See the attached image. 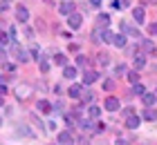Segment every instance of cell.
Instances as JSON below:
<instances>
[{
	"mask_svg": "<svg viewBox=\"0 0 157 145\" xmlns=\"http://www.w3.org/2000/svg\"><path fill=\"white\" fill-rule=\"evenodd\" d=\"M59 11L63 13V16H72L74 13V2H70V0H65L61 7H59Z\"/></svg>",
	"mask_w": 157,
	"mask_h": 145,
	"instance_id": "7a4b0ae2",
	"label": "cell"
},
{
	"mask_svg": "<svg viewBox=\"0 0 157 145\" xmlns=\"http://www.w3.org/2000/svg\"><path fill=\"white\" fill-rule=\"evenodd\" d=\"M117 145H128V141H126V139H119V141H117Z\"/></svg>",
	"mask_w": 157,
	"mask_h": 145,
	"instance_id": "ab89813d",
	"label": "cell"
},
{
	"mask_svg": "<svg viewBox=\"0 0 157 145\" xmlns=\"http://www.w3.org/2000/svg\"><path fill=\"white\" fill-rule=\"evenodd\" d=\"M11 52H13V56H16V58H18L20 63H27V60H29V54H27L25 49H20V47L16 45V42H13V45H11Z\"/></svg>",
	"mask_w": 157,
	"mask_h": 145,
	"instance_id": "6da1fadb",
	"label": "cell"
},
{
	"mask_svg": "<svg viewBox=\"0 0 157 145\" xmlns=\"http://www.w3.org/2000/svg\"><path fill=\"white\" fill-rule=\"evenodd\" d=\"M0 107H2V100H0Z\"/></svg>",
	"mask_w": 157,
	"mask_h": 145,
	"instance_id": "7bdbcfd3",
	"label": "cell"
},
{
	"mask_svg": "<svg viewBox=\"0 0 157 145\" xmlns=\"http://www.w3.org/2000/svg\"><path fill=\"white\" fill-rule=\"evenodd\" d=\"M141 45H144V49H146L148 54H153V52H155V45H153L151 40H144V42H141Z\"/></svg>",
	"mask_w": 157,
	"mask_h": 145,
	"instance_id": "d4e9b609",
	"label": "cell"
},
{
	"mask_svg": "<svg viewBox=\"0 0 157 145\" xmlns=\"http://www.w3.org/2000/svg\"><path fill=\"white\" fill-rule=\"evenodd\" d=\"M110 5H112V9H121V0H112Z\"/></svg>",
	"mask_w": 157,
	"mask_h": 145,
	"instance_id": "d6a6232c",
	"label": "cell"
},
{
	"mask_svg": "<svg viewBox=\"0 0 157 145\" xmlns=\"http://www.w3.org/2000/svg\"><path fill=\"white\" fill-rule=\"evenodd\" d=\"M112 45H117V47H126V36H124V34H117V36H115V40H112Z\"/></svg>",
	"mask_w": 157,
	"mask_h": 145,
	"instance_id": "e0dca14e",
	"label": "cell"
},
{
	"mask_svg": "<svg viewBox=\"0 0 157 145\" xmlns=\"http://www.w3.org/2000/svg\"><path fill=\"white\" fill-rule=\"evenodd\" d=\"M38 112L40 114H49L52 112V105H49L47 100H38Z\"/></svg>",
	"mask_w": 157,
	"mask_h": 145,
	"instance_id": "7c38bea8",
	"label": "cell"
},
{
	"mask_svg": "<svg viewBox=\"0 0 157 145\" xmlns=\"http://www.w3.org/2000/svg\"><path fill=\"white\" fill-rule=\"evenodd\" d=\"M108 23H110V16H108V13H101V16L97 18V25H99V27H103V29L108 27Z\"/></svg>",
	"mask_w": 157,
	"mask_h": 145,
	"instance_id": "4fadbf2b",
	"label": "cell"
},
{
	"mask_svg": "<svg viewBox=\"0 0 157 145\" xmlns=\"http://www.w3.org/2000/svg\"><path fill=\"white\" fill-rule=\"evenodd\" d=\"M5 94H7V87H5L2 83H0V96H5Z\"/></svg>",
	"mask_w": 157,
	"mask_h": 145,
	"instance_id": "74e56055",
	"label": "cell"
},
{
	"mask_svg": "<svg viewBox=\"0 0 157 145\" xmlns=\"http://www.w3.org/2000/svg\"><path fill=\"white\" fill-rule=\"evenodd\" d=\"M126 69H128V67H126L124 63H119L117 67H115V71H117V74H126Z\"/></svg>",
	"mask_w": 157,
	"mask_h": 145,
	"instance_id": "83f0119b",
	"label": "cell"
},
{
	"mask_svg": "<svg viewBox=\"0 0 157 145\" xmlns=\"http://www.w3.org/2000/svg\"><path fill=\"white\" fill-rule=\"evenodd\" d=\"M81 23H83L81 13H72V16H70V20H67V25L72 27V29H78V27H81Z\"/></svg>",
	"mask_w": 157,
	"mask_h": 145,
	"instance_id": "8992f818",
	"label": "cell"
},
{
	"mask_svg": "<svg viewBox=\"0 0 157 145\" xmlns=\"http://www.w3.org/2000/svg\"><path fill=\"white\" fill-rule=\"evenodd\" d=\"M78 143H81V145H90V141L85 139V136H81V139H78Z\"/></svg>",
	"mask_w": 157,
	"mask_h": 145,
	"instance_id": "8d00e7d4",
	"label": "cell"
},
{
	"mask_svg": "<svg viewBox=\"0 0 157 145\" xmlns=\"http://www.w3.org/2000/svg\"><path fill=\"white\" fill-rule=\"evenodd\" d=\"M144 118H146V121H155V118H157V112L148 107V110H144Z\"/></svg>",
	"mask_w": 157,
	"mask_h": 145,
	"instance_id": "ffe728a7",
	"label": "cell"
},
{
	"mask_svg": "<svg viewBox=\"0 0 157 145\" xmlns=\"http://www.w3.org/2000/svg\"><path fill=\"white\" fill-rule=\"evenodd\" d=\"M103 87H105V92H110L112 87H115V81H105V83H103Z\"/></svg>",
	"mask_w": 157,
	"mask_h": 145,
	"instance_id": "1f68e13d",
	"label": "cell"
},
{
	"mask_svg": "<svg viewBox=\"0 0 157 145\" xmlns=\"http://www.w3.org/2000/svg\"><path fill=\"white\" fill-rule=\"evenodd\" d=\"M54 63H56V65H65V67H67V58L63 56V54H56V56H54Z\"/></svg>",
	"mask_w": 157,
	"mask_h": 145,
	"instance_id": "7402d4cb",
	"label": "cell"
},
{
	"mask_svg": "<svg viewBox=\"0 0 157 145\" xmlns=\"http://www.w3.org/2000/svg\"><path fill=\"white\" fill-rule=\"evenodd\" d=\"M126 127H130V129H137V127H139V116L130 114V116L126 118Z\"/></svg>",
	"mask_w": 157,
	"mask_h": 145,
	"instance_id": "ba28073f",
	"label": "cell"
},
{
	"mask_svg": "<svg viewBox=\"0 0 157 145\" xmlns=\"http://www.w3.org/2000/svg\"><path fill=\"white\" fill-rule=\"evenodd\" d=\"M103 105H105V110H110V112H117V110H119V98H115V96H108Z\"/></svg>",
	"mask_w": 157,
	"mask_h": 145,
	"instance_id": "277c9868",
	"label": "cell"
},
{
	"mask_svg": "<svg viewBox=\"0 0 157 145\" xmlns=\"http://www.w3.org/2000/svg\"><path fill=\"white\" fill-rule=\"evenodd\" d=\"M132 18H135V23H144V18H146L144 7H135L132 9Z\"/></svg>",
	"mask_w": 157,
	"mask_h": 145,
	"instance_id": "52a82bcc",
	"label": "cell"
},
{
	"mask_svg": "<svg viewBox=\"0 0 157 145\" xmlns=\"http://www.w3.org/2000/svg\"><path fill=\"white\" fill-rule=\"evenodd\" d=\"M78 127L81 129H94V123L88 121V118H78Z\"/></svg>",
	"mask_w": 157,
	"mask_h": 145,
	"instance_id": "5bb4252c",
	"label": "cell"
},
{
	"mask_svg": "<svg viewBox=\"0 0 157 145\" xmlns=\"http://www.w3.org/2000/svg\"><path fill=\"white\" fill-rule=\"evenodd\" d=\"M18 96H20V98H27V96H29V87H20V89H18Z\"/></svg>",
	"mask_w": 157,
	"mask_h": 145,
	"instance_id": "484cf974",
	"label": "cell"
},
{
	"mask_svg": "<svg viewBox=\"0 0 157 145\" xmlns=\"http://www.w3.org/2000/svg\"><path fill=\"white\" fill-rule=\"evenodd\" d=\"M81 100H85V103H88V100H92V92L85 89V92H83V96H81Z\"/></svg>",
	"mask_w": 157,
	"mask_h": 145,
	"instance_id": "f546056e",
	"label": "cell"
},
{
	"mask_svg": "<svg viewBox=\"0 0 157 145\" xmlns=\"http://www.w3.org/2000/svg\"><path fill=\"white\" fill-rule=\"evenodd\" d=\"M144 92H146V89H144V85H139V83H135V85H132V94H135V96H144Z\"/></svg>",
	"mask_w": 157,
	"mask_h": 145,
	"instance_id": "d6986e66",
	"label": "cell"
},
{
	"mask_svg": "<svg viewBox=\"0 0 157 145\" xmlns=\"http://www.w3.org/2000/svg\"><path fill=\"white\" fill-rule=\"evenodd\" d=\"M99 60H101V65H108L110 58H108V54H99Z\"/></svg>",
	"mask_w": 157,
	"mask_h": 145,
	"instance_id": "f1b7e54d",
	"label": "cell"
},
{
	"mask_svg": "<svg viewBox=\"0 0 157 145\" xmlns=\"http://www.w3.org/2000/svg\"><path fill=\"white\" fill-rule=\"evenodd\" d=\"M16 18L20 20V23H27V18H29V11H27L25 7H18V9H16Z\"/></svg>",
	"mask_w": 157,
	"mask_h": 145,
	"instance_id": "9c48e42d",
	"label": "cell"
},
{
	"mask_svg": "<svg viewBox=\"0 0 157 145\" xmlns=\"http://www.w3.org/2000/svg\"><path fill=\"white\" fill-rule=\"evenodd\" d=\"M5 2H11V0H5Z\"/></svg>",
	"mask_w": 157,
	"mask_h": 145,
	"instance_id": "ee69618b",
	"label": "cell"
},
{
	"mask_svg": "<svg viewBox=\"0 0 157 145\" xmlns=\"http://www.w3.org/2000/svg\"><path fill=\"white\" fill-rule=\"evenodd\" d=\"M141 98H144V103H146L148 107H153V105H155V100H157V94H144Z\"/></svg>",
	"mask_w": 157,
	"mask_h": 145,
	"instance_id": "2e32d148",
	"label": "cell"
},
{
	"mask_svg": "<svg viewBox=\"0 0 157 145\" xmlns=\"http://www.w3.org/2000/svg\"><path fill=\"white\" fill-rule=\"evenodd\" d=\"M148 34H157V23H153L151 27H148Z\"/></svg>",
	"mask_w": 157,
	"mask_h": 145,
	"instance_id": "836d02e7",
	"label": "cell"
},
{
	"mask_svg": "<svg viewBox=\"0 0 157 145\" xmlns=\"http://www.w3.org/2000/svg\"><path fill=\"white\" fill-rule=\"evenodd\" d=\"M11 38H7V34L2 31V34H0V45H7V42H9Z\"/></svg>",
	"mask_w": 157,
	"mask_h": 145,
	"instance_id": "4dcf8cb0",
	"label": "cell"
},
{
	"mask_svg": "<svg viewBox=\"0 0 157 145\" xmlns=\"http://www.w3.org/2000/svg\"><path fill=\"white\" fill-rule=\"evenodd\" d=\"M38 67H40V71H49V60H47V58H40Z\"/></svg>",
	"mask_w": 157,
	"mask_h": 145,
	"instance_id": "603a6c76",
	"label": "cell"
},
{
	"mask_svg": "<svg viewBox=\"0 0 157 145\" xmlns=\"http://www.w3.org/2000/svg\"><path fill=\"white\" fill-rule=\"evenodd\" d=\"M90 116H92V118H99V116H101V107H99V105H92V107H90Z\"/></svg>",
	"mask_w": 157,
	"mask_h": 145,
	"instance_id": "44dd1931",
	"label": "cell"
},
{
	"mask_svg": "<svg viewBox=\"0 0 157 145\" xmlns=\"http://www.w3.org/2000/svg\"><path fill=\"white\" fill-rule=\"evenodd\" d=\"M0 123H2V118H0Z\"/></svg>",
	"mask_w": 157,
	"mask_h": 145,
	"instance_id": "f6af8a7d",
	"label": "cell"
},
{
	"mask_svg": "<svg viewBox=\"0 0 157 145\" xmlns=\"http://www.w3.org/2000/svg\"><path fill=\"white\" fill-rule=\"evenodd\" d=\"M59 143L61 145H72V134L70 132H61L59 134Z\"/></svg>",
	"mask_w": 157,
	"mask_h": 145,
	"instance_id": "8fae6325",
	"label": "cell"
},
{
	"mask_svg": "<svg viewBox=\"0 0 157 145\" xmlns=\"http://www.w3.org/2000/svg\"><path fill=\"white\" fill-rule=\"evenodd\" d=\"M76 65H85V58L83 56H76Z\"/></svg>",
	"mask_w": 157,
	"mask_h": 145,
	"instance_id": "d590c367",
	"label": "cell"
},
{
	"mask_svg": "<svg viewBox=\"0 0 157 145\" xmlns=\"http://www.w3.org/2000/svg\"><path fill=\"white\" fill-rule=\"evenodd\" d=\"M151 2H155V0H144V5H151Z\"/></svg>",
	"mask_w": 157,
	"mask_h": 145,
	"instance_id": "60d3db41",
	"label": "cell"
},
{
	"mask_svg": "<svg viewBox=\"0 0 157 145\" xmlns=\"http://www.w3.org/2000/svg\"><path fill=\"white\" fill-rule=\"evenodd\" d=\"M128 81H130V83L135 85V83L139 81V74H137V71H130V74H128Z\"/></svg>",
	"mask_w": 157,
	"mask_h": 145,
	"instance_id": "4316f807",
	"label": "cell"
},
{
	"mask_svg": "<svg viewBox=\"0 0 157 145\" xmlns=\"http://www.w3.org/2000/svg\"><path fill=\"white\" fill-rule=\"evenodd\" d=\"M101 40H103V42H110V45H112V40H115V34L108 31V29H103V31H101Z\"/></svg>",
	"mask_w": 157,
	"mask_h": 145,
	"instance_id": "9a60e30c",
	"label": "cell"
},
{
	"mask_svg": "<svg viewBox=\"0 0 157 145\" xmlns=\"http://www.w3.org/2000/svg\"><path fill=\"white\" fill-rule=\"evenodd\" d=\"M2 56H5V52H2V49H0V58H2Z\"/></svg>",
	"mask_w": 157,
	"mask_h": 145,
	"instance_id": "b9f144b4",
	"label": "cell"
},
{
	"mask_svg": "<svg viewBox=\"0 0 157 145\" xmlns=\"http://www.w3.org/2000/svg\"><path fill=\"white\" fill-rule=\"evenodd\" d=\"M90 5L92 7H101V0H90Z\"/></svg>",
	"mask_w": 157,
	"mask_h": 145,
	"instance_id": "f35d334b",
	"label": "cell"
},
{
	"mask_svg": "<svg viewBox=\"0 0 157 145\" xmlns=\"http://www.w3.org/2000/svg\"><path fill=\"white\" fill-rule=\"evenodd\" d=\"M97 78H99L97 71H85V74H83V83H85V85H92Z\"/></svg>",
	"mask_w": 157,
	"mask_h": 145,
	"instance_id": "30bf717a",
	"label": "cell"
},
{
	"mask_svg": "<svg viewBox=\"0 0 157 145\" xmlns=\"http://www.w3.org/2000/svg\"><path fill=\"white\" fill-rule=\"evenodd\" d=\"M63 76H65L67 81H72V78L76 76V69L74 67H65V69H63Z\"/></svg>",
	"mask_w": 157,
	"mask_h": 145,
	"instance_id": "ac0fdd59",
	"label": "cell"
},
{
	"mask_svg": "<svg viewBox=\"0 0 157 145\" xmlns=\"http://www.w3.org/2000/svg\"><path fill=\"white\" fill-rule=\"evenodd\" d=\"M54 110H56V112H63L65 107H63V103H56V105H54Z\"/></svg>",
	"mask_w": 157,
	"mask_h": 145,
	"instance_id": "e575fe53",
	"label": "cell"
},
{
	"mask_svg": "<svg viewBox=\"0 0 157 145\" xmlns=\"http://www.w3.org/2000/svg\"><path fill=\"white\" fill-rule=\"evenodd\" d=\"M121 29L128 34V36H135V38H139V31H137V27H132L130 23H126V20H121Z\"/></svg>",
	"mask_w": 157,
	"mask_h": 145,
	"instance_id": "3957f363",
	"label": "cell"
},
{
	"mask_svg": "<svg viewBox=\"0 0 157 145\" xmlns=\"http://www.w3.org/2000/svg\"><path fill=\"white\" fill-rule=\"evenodd\" d=\"M83 92H85V87H83V85H72L67 94H70L72 98H81V96H83Z\"/></svg>",
	"mask_w": 157,
	"mask_h": 145,
	"instance_id": "5b68a950",
	"label": "cell"
},
{
	"mask_svg": "<svg viewBox=\"0 0 157 145\" xmlns=\"http://www.w3.org/2000/svg\"><path fill=\"white\" fill-rule=\"evenodd\" d=\"M144 65H146V58H144V56H137V58H135V67H137V69H141Z\"/></svg>",
	"mask_w": 157,
	"mask_h": 145,
	"instance_id": "cb8c5ba5",
	"label": "cell"
}]
</instances>
